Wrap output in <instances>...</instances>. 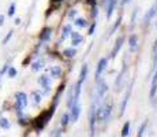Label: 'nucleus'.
Listing matches in <instances>:
<instances>
[{"label":"nucleus","instance_id":"nucleus-1","mask_svg":"<svg viewBox=\"0 0 157 137\" xmlns=\"http://www.w3.org/2000/svg\"><path fill=\"white\" fill-rule=\"evenodd\" d=\"M55 105H52L49 110H47V111H44L41 115H38L34 119V127H36L37 130H42L44 127H45V125L48 123V121L52 118V115H53V112H55Z\"/></svg>","mask_w":157,"mask_h":137},{"label":"nucleus","instance_id":"nucleus-2","mask_svg":"<svg viewBox=\"0 0 157 137\" xmlns=\"http://www.w3.org/2000/svg\"><path fill=\"white\" fill-rule=\"evenodd\" d=\"M15 110L18 112V115H22V111L23 108L27 105V95L25 92H16L15 93Z\"/></svg>","mask_w":157,"mask_h":137},{"label":"nucleus","instance_id":"nucleus-3","mask_svg":"<svg viewBox=\"0 0 157 137\" xmlns=\"http://www.w3.org/2000/svg\"><path fill=\"white\" fill-rule=\"evenodd\" d=\"M111 112H112V105L111 104H103L99 110H96V116H97L99 121H105V119L109 118Z\"/></svg>","mask_w":157,"mask_h":137},{"label":"nucleus","instance_id":"nucleus-4","mask_svg":"<svg viewBox=\"0 0 157 137\" xmlns=\"http://www.w3.org/2000/svg\"><path fill=\"white\" fill-rule=\"evenodd\" d=\"M108 89V85L105 81H101V79H97V89H96V101H94L93 104L97 105L99 104V101L104 97L105 92Z\"/></svg>","mask_w":157,"mask_h":137},{"label":"nucleus","instance_id":"nucleus-5","mask_svg":"<svg viewBox=\"0 0 157 137\" xmlns=\"http://www.w3.org/2000/svg\"><path fill=\"white\" fill-rule=\"evenodd\" d=\"M70 108H71L70 114H68V115H70V122H71V123H75V122L78 121L79 115H81V105L77 103V104L71 105Z\"/></svg>","mask_w":157,"mask_h":137},{"label":"nucleus","instance_id":"nucleus-6","mask_svg":"<svg viewBox=\"0 0 157 137\" xmlns=\"http://www.w3.org/2000/svg\"><path fill=\"white\" fill-rule=\"evenodd\" d=\"M104 5H105V11H107V18L109 19L112 14H114V11H115L116 5H118V0H105Z\"/></svg>","mask_w":157,"mask_h":137},{"label":"nucleus","instance_id":"nucleus-7","mask_svg":"<svg viewBox=\"0 0 157 137\" xmlns=\"http://www.w3.org/2000/svg\"><path fill=\"white\" fill-rule=\"evenodd\" d=\"M123 42H124V36H119L118 38H116L115 41V45H114V48H112V51H111V58L114 59L118 55V52L120 51L122 45H123Z\"/></svg>","mask_w":157,"mask_h":137},{"label":"nucleus","instance_id":"nucleus-8","mask_svg":"<svg viewBox=\"0 0 157 137\" xmlns=\"http://www.w3.org/2000/svg\"><path fill=\"white\" fill-rule=\"evenodd\" d=\"M107 64H108V59H107V58H101L99 60V63H97V68H96V79H100L103 71H104L105 67H107Z\"/></svg>","mask_w":157,"mask_h":137},{"label":"nucleus","instance_id":"nucleus-9","mask_svg":"<svg viewBox=\"0 0 157 137\" xmlns=\"http://www.w3.org/2000/svg\"><path fill=\"white\" fill-rule=\"evenodd\" d=\"M133 85H134V82H131V84H130V86H128V90H127V93H126V96L123 97V101H122V105H120V115H123V114H124L126 105H127L128 100H130L131 92H133Z\"/></svg>","mask_w":157,"mask_h":137},{"label":"nucleus","instance_id":"nucleus-10","mask_svg":"<svg viewBox=\"0 0 157 137\" xmlns=\"http://www.w3.org/2000/svg\"><path fill=\"white\" fill-rule=\"evenodd\" d=\"M38 84L41 85L44 90H45V93H48L49 90H51V78L47 77V75H41L40 78H38Z\"/></svg>","mask_w":157,"mask_h":137},{"label":"nucleus","instance_id":"nucleus-11","mask_svg":"<svg viewBox=\"0 0 157 137\" xmlns=\"http://www.w3.org/2000/svg\"><path fill=\"white\" fill-rule=\"evenodd\" d=\"M70 36H71V40H73V41H71L73 47H77V45H79L81 42L84 41V37L79 34V32H73V30H71V34H70Z\"/></svg>","mask_w":157,"mask_h":137},{"label":"nucleus","instance_id":"nucleus-12","mask_svg":"<svg viewBox=\"0 0 157 137\" xmlns=\"http://www.w3.org/2000/svg\"><path fill=\"white\" fill-rule=\"evenodd\" d=\"M51 36H52V29L51 27H44L40 33V40L41 41H48L51 40Z\"/></svg>","mask_w":157,"mask_h":137},{"label":"nucleus","instance_id":"nucleus-13","mask_svg":"<svg viewBox=\"0 0 157 137\" xmlns=\"http://www.w3.org/2000/svg\"><path fill=\"white\" fill-rule=\"evenodd\" d=\"M157 93V66H156V71L153 75L152 79V86H150V99H154V96Z\"/></svg>","mask_w":157,"mask_h":137},{"label":"nucleus","instance_id":"nucleus-14","mask_svg":"<svg viewBox=\"0 0 157 137\" xmlns=\"http://www.w3.org/2000/svg\"><path fill=\"white\" fill-rule=\"evenodd\" d=\"M126 73V62H123V68H122V71L119 73V75H118V79L115 81V89H120V85H122V81H123V75H124Z\"/></svg>","mask_w":157,"mask_h":137},{"label":"nucleus","instance_id":"nucleus-15","mask_svg":"<svg viewBox=\"0 0 157 137\" xmlns=\"http://www.w3.org/2000/svg\"><path fill=\"white\" fill-rule=\"evenodd\" d=\"M128 47H130L131 51H135L137 47H138V36L137 34H131L128 37Z\"/></svg>","mask_w":157,"mask_h":137},{"label":"nucleus","instance_id":"nucleus-16","mask_svg":"<svg viewBox=\"0 0 157 137\" xmlns=\"http://www.w3.org/2000/svg\"><path fill=\"white\" fill-rule=\"evenodd\" d=\"M63 92H64V84H62L58 88V92L55 93V96H53V105L56 107L59 103V100H60V95H62Z\"/></svg>","mask_w":157,"mask_h":137},{"label":"nucleus","instance_id":"nucleus-17","mask_svg":"<svg viewBox=\"0 0 157 137\" xmlns=\"http://www.w3.org/2000/svg\"><path fill=\"white\" fill-rule=\"evenodd\" d=\"M156 14H157V5L154 4L152 8L149 10V12L146 14V16H145V25H147V23H149V21H150V19H152V18L156 15Z\"/></svg>","mask_w":157,"mask_h":137},{"label":"nucleus","instance_id":"nucleus-18","mask_svg":"<svg viewBox=\"0 0 157 137\" xmlns=\"http://www.w3.org/2000/svg\"><path fill=\"white\" fill-rule=\"evenodd\" d=\"M51 75H52L53 78H59L62 75V67L60 66H53V67H51Z\"/></svg>","mask_w":157,"mask_h":137},{"label":"nucleus","instance_id":"nucleus-19","mask_svg":"<svg viewBox=\"0 0 157 137\" xmlns=\"http://www.w3.org/2000/svg\"><path fill=\"white\" fill-rule=\"evenodd\" d=\"M88 71H89V67H88V64L85 63L84 66H82V68H81V73H79V79L84 82L85 79H86V77H88Z\"/></svg>","mask_w":157,"mask_h":137},{"label":"nucleus","instance_id":"nucleus-20","mask_svg":"<svg viewBox=\"0 0 157 137\" xmlns=\"http://www.w3.org/2000/svg\"><path fill=\"white\" fill-rule=\"evenodd\" d=\"M75 53H77V51H75V48H73V47L66 48V49L63 51V55H64L66 58H74Z\"/></svg>","mask_w":157,"mask_h":137},{"label":"nucleus","instance_id":"nucleus-21","mask_svg":"<svg viewBox=\"0 0 157 137\" xmlns=\"http://www.w3.org/2000/svg\"><path fill=\"white\" fill-rule=\"evenodd\" d=\"M62 33H63V34H62V38H60V40L64 41V40H66L70 34H71V25H66V26L63 27V32Z\"/></svg>","mask_w":157,"mask_h":137},{"label":"nucleus","instance_id":"nucleus-22","mask_svg":"<svg viewBox=\"0 0 157 137\" xmlns=\"http://www.w3.org/2000/svg\"><path fill=\"white\" fill-rule=\"evenodd\" d=\"M74 23H75L78 27H88V25H89V23H88V21H86V19H84V18H77Z\"/></svg>","mask_w":157,"mask_h":137},{"label":"nucleus","instance_id":"nucleus-23","mask_svg":"<svg viewBox=\"0 0 157 137\" xmlns=\"http://www.w3.org/2000/svg\"><path fill=\"white\" fill-rule=\"evenodd\" d=\"M120 134L123 137H126V136H128V134H130V122H128V121H127L124 125H123V129H122Z\"/></svg>","mask_w":157,"mask_h":137},{"label":"nucleus","instance_id":"nucleus-24","mask_svg":"<svg viewBox=\"0 0 157 137\" xmlns=\"http://www.w3.org/2000/svg\"><path fill=\"white\" fill-rule=\"evenodd\" d=\"M60 123H62V126H63V127L67 126L68 123H70V115H68L67 112H66V114H63L62 119H60Z\"/></svg>","mask_w":157,"mask_h":137},{"label":"nucleus","instance_id":"nucleus-25","mask_svg":"<svg viewBox=\"0 0 157 137\" xmlns=\"http://www.w3.org/2000/svg\"><path fill=\"white\" fill-rule=\"evenodd\" d=\"M42 66H44V62H42V60H37V62H34V63H33V66H31V70H33V71H38L40 68H42Z\"/></svg>","mask_w":157,"mask_h":137},{"label":"nucleus","instance_id":"nucleus-26","mask_svg":"<svg viewBox=\"0 0 157 137\" xmlns=\"http://www.w3.org/2000/svg\"><path fill=\"white\" fill-rule=\"evenodd\" d=\"M146 126H147V121H143V123L141 125L139 130H138V133H137V136H138V137L143 136V133H145V129H146Z\"/></svg>","mask_w":157,"mask_h":137},{"label":"nucleus","instance_id":"nucleus-27","mask_svg":"<svg viewBox=\"0 0 157 137\" xmlns=\"http://www.w3.org/2000/svg\"><path fill=\"white\" fill-rule=\"evenodd\" d=\"M7 74H8V77H10V78H14V77L16 75V68L8 66V68H7Z\"/></svg>","mask_w":157,"mask_h":137},{"label":"nucleus","instance_id":"nucleus-28","mask_svg":"<svg viewBox=\"0 0 157 137\" xmlns=\"http://www.w3.org/2000/svg\"><path fill=\"white\" fill-rule=\"evenodd\" d=\"M0 127H3V129H8V127H10V122H8V119H5V118H0Z\"/></svg>","mask_w":157,"mask_h":137},{"label":"nucleus","instance_id":"nucleus-29","mask_svg":"<svg viewBox=\"0 0 157 137\" xmlns=\"http://www.w3.org/2000/svg\"><path fill=\"white\" fill-rule=\"evenodd\" d=\"M31 96H33V100H34V104H38V103L41 101V95H40L38 92H33V93H31Z\"/></svg>","mask_w":157,"mask_h":137},{"label":"nucleus","instance_id":"nucleus-30","mask_svg":"<svg viewBox=\"0 0 157 137\" xmlns=\"http://www.w3.org/2000/svg\"><path fill=\"white\" fill-rule=\"evenodd\" d=\"M120 22H122V15L119 16V19H118V22H116L115 25H114V27H112V29H111V32H109V34H112V33L115 32L116 29H118V27H119V25H120Z\"/></svg>","mask_w":157,"mask_h":137},{"label":"nucleus","instance_id":"nucleus-31","mask_svg":"<svg viewBox=\"0 0 157 137\" xmlns=\"http://www.w3.org/2000/svg\"><path fill=\"white\" fill-rule=\"evenodd\" d=\"M15 8H16L15 3H12V4L10 5V8H8V15H10V16L14 15V14H15Z\"/></svg>","mask_w":157,"mask_h":137},{"label":"nucleus","instance_id":"nucleus-32","mask_svg":"<svg viewBox=\"0 0 157 137\" xmlns=\"http://www.w3.org/2000/svg\"><path fill=\"white\" fill-rule=\"evenodd\" d=\"M12 34H14V32H12V30H10V32H8V34H7V36L4 37V40H3V45H4V44H7V42L10 41V38L12 37Z\"/></svg>","mask_w":157,"mask_h":137},{"label":"nucleus","instance_id":"nucleus-33","mask_svg":"<svg viewBox=\"0 0 157 137\" xmlns=\"http://www.w3.org/2000/svg\"><path fill=\"white\" fill-rule=\"evenodd\" d=\"M96 25H97V23H96V22H93V23L89 26V32H88V34H89V36H92V34L94 33V30H96Z\"/></svg>","mask_w":157,"mask_h":137},{"label":"nucleus","instance_id":"nucleus-34","mask_svg":"<svg viewBox=\"0 0 157 137\" xmlns=\"http://www.w3.org/2000/svg\"><path fill=\"white\" fill-rule=\"evenodd\" d=\"M137 12H138V10H134V12H133V18H131V26H133V25H134V23H135V16H137Z\"/></svg>","mask_w":157,"mask_h":137},{"label":"nucleus","instance_id":"nucleus-35","mask_svg":"<svg viewBox=\"0 0 157 137\" xmlns=\"http://www.w3.org/2000/svg\"><path fill=\"white\" fill-rule=\"evenodd\" d=\"M97 15H99V10H97V7H96V5H93V12H92V16H93V18H97Z\"/></svg>","mask_w":157,"mask_h":137},{"label":"nucleus","instance_id":"nucleus-36","mask_svg":"<svg viewBox=\"0 0 157 137\" xmlns=\"http://www.w3.org/2000/svg\"><path fill=\"white\" fill-rule=\"evenodd\" d=\"M75 15H77V10H70L68 16H70V18H75Z\"/></svg>","mask_w":157,"mask_h":137},{"label":"nucleus","instance_id":"nucleus-37","mask_svg":"<svg viewBox=\"0 0 157 137\" xmlns=\"http://www.w3.org/2000/svg\"><path fill=\"white\" fill-rule=\"evenodd\" d=\"M153 66H154V67L157 66V51H156V53L153 55Z\"/></svg>","mask_w":157,"mask_h":137},{"label":"nucleus","instance_id":"nucleus-38","mask_svg":"<svg viewBox=\"0 0 157 137\" xmlns=\"http://www.w3.org/2000/svg\"><path fill=\"white\" fill-rule=\"evenodd\" d=\"M86 3L89 5H96V3H97V0H86Z\"/></svg>","mask_w":157,"mask_h":137},{"label":"nucleus","instance_id":"nucleus-39","mask_svg":"<svg viewBox=\"0 0 157 137\" xmlns=\"http://www.w3.org/2000/svg\"><path fill=\"white\" fill-rule=\"evenodd\" d=\"M60 134H62V130H55L52 133V136H60Z\"/></svg>","mask_w":157,"mask_h":137},{"label":"nucleus","instance_id":"nucleus-40","mask_svg":"<svg viewBox=\"0 0 157 137\" xmlns=\"http://www.w3.org/2000/svg\"><path fill=\"white\" fill-rule=\"evenodd\" d=\"M4 23V15H0V26H3Z\"/></svg>","mask_w":157,"mask_h":137},{"label":"nucleus","instance_id":"nucleus-41","mask_svg":"<svg viewBox=\"0 0 157 137\" xmlns=\"http://www.w3.org/2000/svg\"><path fill=\"white\" fill-rule=\"evenodd\" d=\"M128 1H130V0H120V3H122V4H127Z\"/></svg>","mask_w":157,"mask_h":137},{"label":"nucleus","instance_id":"nucleus-42","mask_svg":"<svg viewBox=\"0 0 157 137\" xmlns=\"http://www.w3.org/2000/svg\"><path fill=\"white\" fill-rule=\"evenodd\" d=\"M15 23H16V25H19V23H21V19H19V18H16V19H15Z\"/></svg>","mask_w":157,"mask_h":137},{"label":"nucleus","instance_id":"nucleus-43","mask_svg":"<svg viewBox=\"0 0 157 137\" xmlns=\"http://www.w3.org/2000/svg\"><path fill=\"white\" fill-rule=\"evenodd\" d=\"M52 1H53V3H62L63 0H52Z\"/></svg>","mask_w":157,"mask_h":137},{"label":"nucleus","instance_id":"nucleus-44","mask_svg":"<svg viewBox=\"0 0 157 137\" xmlns=\"http://www.w3.org/2000/svg\"><path fill=\"white\" fill-rule=\"evenodd\" d=\"M156 5H157V0H156Z\"/></svg>","mask_w":157,"mask_h":137},{"label":"nucleus","instance_id":"nucleus-45","mask_svg":"<svg viewBox=\"0 0 157 137\" xmlns=\"http://www.w3.org/2000/svg\"><path fill=\"white\" fill-rule=\"evenodd\" d=\"M156 27H157V23H156Z\"/></svg>","mask_w":157,"mask_h":137}]
</instances>
